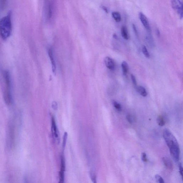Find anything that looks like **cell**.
Returning a JSON list of instances; mask_svg holds the SVG:
<instances>
[{
  "label": "cell",
  "instance_id": "cell-1",
  "mask_svg": "<svg viewBox=\"0 0 183 183\" xmlns=\"http://www.w3.org/2000/svg\"><path fill=\"white\" fill-rule=\"evenodd\" d=\"M163 136L170 148L171 156L174 160L178 161L179 159L180 150L177 140L170 130L167 129L164 130Z\"/></svg>",
  "mask_w": 183,
  "mask_h": 183
},
{
  "label": "cell",
  "instance_id": "cell-2",
  "mask_svg": "<svg viewBox=\"0 0 183 183\" xmlns=\"http://www.w3.org/2000/svg\"><path fill=\"white\" fill-rule=\"evenodd\" d=\"M12 31L11 13L9 12L0 20V35L3 39H7L11 35Z\"/></svg>",
  "mask_w": 183,
  "mask_h": 183
},
{
  "label": "cell",
  "instance_id": "cell-3",
  "mask_svg": "<svg viewBox=\"0 0 183 183\" xmlns=\"http://www.w3.org/2000/svg\"><path fill=\"white\" fill-rule=\"evenodd\" d=\"M5 88L4 93V98L5 103L8 105H11L12 103L11 93V78L9 72L5 71L3 73Z\"/></svg>",
  "mask_w": 183,
  "mask_h": 183
},
{
  "label": "cell",
  "instance_id": "cell-4",
  "mask_svg": "<svg viewBox=\"0 0 183 183\" xmlns=\"http://www.w3.org/2000/svg\"><path fill=\"white\" fill-rule=\"evenodd\" d=\"M15 141V127L13 121L10 120L8 123L7 133V144L10 148L13 147Z\"/></svg>",
  "mask_w": 183,
  "mask_h": 183
},
{
  "label": "cell",
  "instance_id": "cell-5",
  "mask_svg": "<svg viewBox=\"0 0 183 183\" xmlns=\"http://www.w3.org/2000/svg\"><path fill=\"white\" fill-rule=\"evenodd\" d=\"M43 12L46 20H49L52 16V7L49 0H43Z\"/></svg>",
  "mask_w": 183,
  "mask_h": 183
},
{
  "label": "cell",
  "instance_id": "cell-6",
  "mask_svg": "<svg viewBox=\"0 0 183 183\" xmlns=\"http://www.w3.org/2000/svg\"><path fill=\"white\" fill-rule=\"evenodd\" d=\"M172 8L176 11L179 16L180 18H183L182 3L180 0H172Z\"/></svg>",
  "mask_w": 183,
  "mask_h": 183
},
{
  "label": "cell",
  "instance_id": "cell-7",
  "mask_svg": "<svg viewBox=\"0 0 183 183\" xmlns=\"http://www.w3.org/2000/svg\"><path fill=\"white\" fill-rule=\"evenodd\" d=\"M139 17L142 24H143L145 28L148 32H150L151 30L149 23L148 19L145 15L142 12H140Z\"/></svg>",
  "mask_w": 183,
  "mask_h": 183
},
{
  "label": "cell",
  "instance_id": "cell-8",
  "mask_svg": "<svg viewBox=\"0 0 183 183\" xmlns=\"http://www.w3.org/2000/svg\"><path fill=\"white\" fill-rule=\"evenodd\" d=\"M52 131L53 137L57 141H59L58 131L54 117H52Z\"/></svg>",
  "mask_w": 183,
  "mask_h": 183
},
{
  "label": "cell",
  "instance_id": "cell-9",
  "mask_svg": "<svg viewBox=\"0 0 183 183\" xmlns=\"http://www.w3.org/2000/svg\"><path fill=\"white\" fill-rule=\"evenodd\" d=\"M65 161L64 157H61V170L59 172V182L63 183L65 179Z\"/></svg>",
  "mask_w": 183,
  "mask_h": 183
},
{
  "label": "cell",
  "instance_id": "cell-10",
  "mask_svg": "<svg viewBox=\"0 0 183 183\" xmlns=\"http://www.w3.org/2000/svg\"><path fill=\"white\" fill-rule=\"evenodd\" d=\"M48 54L51 63L52 70L53 73L54 74H56V63L54 60V54H53L52 50V48H50L48 50Z\"/></svg>",
  "mask_w": 183,
  "mask_h": 183
},
{
  "label": "cell",
  "instance_id": "cell-11",
  "mask_svg": "<svg viewBox=\"0 0 183 183\" xmlns=\"http://www.w3.org/2000/svg\"><path fill=\"white\" fill-rule=\"evenodd\" d=\"M105 65L108 69L113 71L115 68V64L114 60L110 57H107L105 59Z\"/></svg>",
  "mask_w": 183,
  "mask_h": 183
},
{
  "label": "cell",
  "instance_id": "cell-12",
  "mask_svg": "<svg viewBox=\"0 0 183 183\" xmlns=\"http://www.w3.org/2000/svg\"><path fill=\"white\" fill-rule=\"evenodd\" d=\"M162 160L165 166L170 170L173 169V165L171 159L167 157H163Z\"/></svg>",
  "mask_w": 183,
  "mask_h": 183
},
{
  "label": "cell",
  "instance_id": "cell-13",
  "mask_svg": "<svg viewBox=\"0 0 183 183\" xmlns=\"http://www.w3.org/2000/svg\"><path fill=\"white\" fill-rule=\"evenodd\" d=\"M136 89L137 92L142 96L146 97L148 95V92L144 87L142 86L136 87Z\"/></svg>",
  "mask_w": 183,
  "mask_h": 183
},
{
  "label": "cell",
  "instance_id": "cell-14",
  "mask_svg": "<svg viewBox=\"0 0 183 183\" xmlns=\"http://www.w3.org/2000/svg\"><path fill=\"white\" fill-rule=\"evenodd\" d=\"M121 33L122 37L125 40L129 39L128 32L126 27L123 26L121 28Z\"/></svg>",
  "mask_w": 183,
  "mask_h": 183
},
{
  "label": "cell",
  "instance_id": "cell-15",
  "mask_svg": "<svg viewBox=\"0 0 183 183\" xmlns=\"http://www.w3.org/2000/svg\"><path fill=\"white\" fill-rule=\"evenodd\" d=\"M121 67H122V72L123 75L126 76L129 70V66L128 64L126 61H123L121 64Z\"/></svg>",
  "mask_w": 183,
  "mask_h": 183
},
{
  "label": "cell",
  "instance_id": "cell-16",
  "mask_svg": "<svg viewBox=\"0 0 183 183\" xmlns=\"http://www.w3.org/2000/svg\"><path fill=\"white\" fill-rule=\"evenodd\" d=\"M112 15L114 20L117 23L120 22L121 20V17L120 13L114 12L112 13Z\"/></svg>",
  "mask_w": 183,
  "mask_h": 183
},
{
  "label": "cell",
  "instance_id": "cell-17",
  "mask_svg": "<svg viewBox=\"0 0 183 183\" xmlns=\"http://www.w3.org/2000/svg\"><path fill=\"white\" fill-rule=\"evenodd\" d=\"M157 122L160 126H163L165 125V121L163 117L162 116H159L157 118Z\"/></svg>",
  "mask_w": 183,
  "mask_h": 183
},
{
  "label": "cell",
  "instance_id": "cell-18",
  "mask_svg": "<svg viewBox=\"0 0 183 183\" xmlns=\"http://www.w3.org/2000/svg\"><path fill=\"white\" fill-rule=\"evenodd\" d=\"M142 53L146 58H149L150 57V54L148 52L147 48L145 46H142Z\"/></svg>",
  "mask_w": 183,
  "mask_h": 183
},
{
  "label": "cell",
  "instance_id": "cell-19",
  "mask_svg": "<svg viewBox=\"0 0 183 183\" xmlns=\"http://www.w3.org/2000/svg\"><path fill=\"white\" fill-rule=\"evenodd\" d=\"M113 104L117 110L118 111H121L122 110V106H121L120 104L115 101H113Z\"/></svg>",
  "mask_w": 183,
  "mask_h": 183
},
{
  "label": "cell",
  "instance_id": "cell-20",
  "mask_svg": "<svg viewBox=\"0 0 183 183\" xmlns=\"http://www.w3.org/2000/svg\"><path fill=\"white\" fill-rule=\"evenodd\" d=\"M131 77L133 86L135 87V88H136L137 86V81H136L135 77L133 75V74H131Z\"/></svg>",
  "mask_w": 183,
  "mask_h": 183
},
{
  "label": "cell",
  "instance_id": "cell-21",
  "mask_svg": "<svg viewBox=\"0 0 183 183\" xmlns=\"http://www.w3.org/2000/svg\"><path fill=\"white\" fill-rule=\"evenodd\" d=\"M155 178H156V180L157 181V182L159 183H164V181L162 177H161L158 174H157V175L155 176Z\"/></svg>",
  "mask_w": 183,
  "mask_h": 183
},
{
  "label": "cell",
  "instance_id": "cell-22",
  "mask_svg": "<svg viewBox=\"0 0 183 183\" xmlns=\"http://www.w3.org/2000/svg\"><path fill=\"white\" fill-rule=\"evenodd\" d=\"M126 118L128 121L131 124L133 123V117L131 115L128 114L126 117Z\"/></svg>",
  "mask_w": 183,
  "mask_h": 183
},
{
  "label": "cell",
  "instance_id": "cell-23",
  "mask_svg": "<svg viewBox=\"0 0 183 183\" xmlns=\"http://www.w3.org/2000/svg\"><path fill=\"white\" fill-rule=\"evenodd\" d=\"M141 158L142 161L144 162H146L147 161V155L145 153L143 152L142 153Z\"/></svg>",
  "mask_w": 183,
  "mask_h": 183
},
{
  "label": "cell",
  "instance_id": "cell-24",
  "mask_svg": "<svg viewBox=\"0 0 183 183\" xmlns=\"http://www.w3.org/2000/svg\"><path fill=\"white\" fill-rule=\"evenodd\" d=\"M67 133H65L64 136L63 141V147L64 148L65 146L66 143L67 139Z\"/></svg>",
  "mask_w": 183,
  "mask_h": 183
},
{
  "label": "cell",
  "instance_id": "cell-25",
  "mask_svg": "<svg viewBox=\"0 0 183 183\" xmlns=\"http://www.w3.org/2000/svg\"><path fill=\"white\" fill-rule=\"evenodd\" d=\"M133 31L134 33H135V35L138 36V31L137 29V28H136V25L135 24H133Z\"/></svg>",
  "mask_w": 183,
  "mask_h": 183
},
{
  "label": "cell",
  "instance_id": "cell-26",
  "mask_svg": "<svg viewBox=\"0 0 183 183\" xmlns=\"http://www.w3.org/2000/svg\"><path fill=\"white\" fill-rule=\"evenodd\" d=\"M179 167L180 174L181 176L183 178V168L182 164L181 163H180L179 164Z\"/></svg>",
  "mask_w": 183,
  "mask_h": 183
},
{
  "label": "cell",
  "instance_id": "cell-27",
  "mask_svg": "<svg viewBox=\"0 0 183 183\" xmlns=\"http://www.w3.org/2000/svg\"><path fill=\"white\" fill-rule=\"evenodd\" d=\"M0 1H1L2 6L3 7H5L6 3V0H0Z\"/></svg>",
  "mask_w": 183,
  "mask_h": 183
},
{
  "label": "cell",
  "instance_id": "cell-28",
  "mask_svg": "<svg viewBox=\"0 0 183 183\" xmlns=\"http://www.w3.org/2000/svg\"><path fill=\"white\" fill-rule=\"evenodd\" d=\"M102 9H103L104 11H105L106 13H108V9L107 8H106L105 6H103L102 7Z\"/></svg>",
  "mask_w": 183,
  "mask_h": 183
},
{
  "label": "cell",
  "instance_id": "cell-29",
  "mask_svg": "<svg viewBox=\"0 0 183 183\" xmlns=\"http://www.w3.org/2000/svg\"><path fill=\"white\" fill-rule=\"evenodd\" d=\"M52 106L53 108H54V109H56V108H57V104L56 103H55V102H54V103H53Z\"/></svg>",
  "mask_w": 183,
  "mask_h": 183
},
{
  "label": "cell",
  "instance_id": "cell-30",
  "mask_svg": "<svg viewBox=\"0 0 183 183\" xmlns=\"http://www.w3.org/2000/svg\"><path fill=\"white\" fill-rule=\"evenodd\" d=\"M156 34H157V36H158V37H160V32H159V31L158 29H157L156 30Z\"/></svg>",
  "mask_w": 183,
  "mask_h": 183
},
{
  "label": "cell",
  "instance_id": "cell-31",
  "mask_svg": "<svg viewBox=\"0 0 183 183\" xmlns=\"http://www.w3.org/2000/svg\"><path fill=\"white\" fill-rule=\"evenodd\" d=\"M113 37L115 39H118V36L116 35V34H114L113 35Z\"/></svg>",
  "mask_w": 183,
  "mask_h": 183
}]
</instances>
